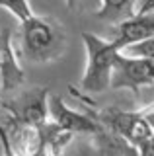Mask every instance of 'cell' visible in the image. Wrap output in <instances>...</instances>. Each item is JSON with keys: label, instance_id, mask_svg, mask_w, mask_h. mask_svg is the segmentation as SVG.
Returning <instances> with one entry per match:
<instances>
[{"label": "cell", "instance_id": "6da1fadb", "mask_svg": "<svg viewBox=\"0 0 154 156\" xmlns=\"http://www.w3.org/2000/svg\"><path fill=\"white\" fill-rule=\"evenodd\" d=\"M22 26V53L30 61L35 62H51L57 61L66 45L65 27L49 16L31 14L27 20L20 22Z\"/></svg>", "mask_w": 154, "mask_h": 156}, {"label": "cell", "instance_id": "7a4b0ae2", "mask_svg": "<svg viewBox=\"0 0 154 156\" xmlns=\"http://www.w3.org/2000/svg\"><path fill=\"white\" fill-rule=\"evenodd\" d=\"M82 41L86 47V68L80 88L88 94H102L109 90L119 49L111 39H103L90 31H82Z\"/></svg>", "mask_w": 154, "mask_h": 156}, {"label": "cell", "instance_id": "3957f363", "mask_svg": "<svg viewBox=\"0 0 154 156\" xmlns=\"http://www.w3.org/2000/svg\"><path fill=\"white\" fill-rule=\"evenodd\" d=\"M109 90H131L137 98H141L142 90H154V61L129 57L119 51Z\"/></svg>", "mask_w": 154, "mask_h": 156}, {"label": "cell", "instance_id": "277c9868", "mask_svg": "<svg viewBox=\"0 0 154 156\" xmlns=\"http://www.w3.org/2000/svg\"><path fill=\"white\" fill-rule=\"evenodd\" d=\"M102 123L109 125L121 139H125L133 148L141 146L142 143L154 136V129L148 123L141 109L138 111H123L119 107H105L100 115Z\"/></svg>", "mask_w": 154, "mask_h": 156}, {"label": "cell", "instance_id": "5b68a950", "mask_svg": "<svg viewBox=\"0 0 154 156\" xmlns=\"http://www.w3.org/2000/svg\"><path fill=\"white\" fill-rule=\"evenodd\" d=\"M49 90L47 88H31V90L22 92L16 100L4 101L0 100V107L12 113L18 121L31 127H41L49 121Z\"/></svg>", "mask_w": 154, "mask_h": 156}, {"label": "cell", "instance_id": "8992f818", "mask_svg": "<svg viewBox=\"0 0 154 156\" xmlns=\"http://www.w3.org/2000/svg\"><path fill=\"white\" fill-rule=\"evenodd\" d=\"M47 107H49V119L55 125L62 127V129L70 131V133H86V135H96L102 131V125L98 123V119L90 117L88 113L76 111L65 104L61 96L49 94L47 100Z\"/></svg>", "mask_w": 154, "mask_h": 156}, {"label": "cell", "instance_id": "52a82bcc", "mask_svg": "<svg viewBox=\"0 0 154 156\" xmlns=\"http://www.w3.org/2000/svg\"><path fill=\"white\" fill-rule=\"evenodd\" d=\"M23 78H26V72L18 62L12 27H2L0 29V90H16L18 86H22Z\"/></svg>", "mask_w": 154, "mask_h": 156}, {"label": "cell", "instance_id": "ba28073f", "mask_svg": "<svg viewBox=\"0 0 154 156\" xmlns=\"http://www.w3.org/2000/svg\"><path fill=\"white\" fill-rule=\"evenodd\" d=\"M154 35V12L146 14H131V16L119 20L113 27L111 41L121 51L123 47H129L133 43H138L142 39Z\"/></svg>", "mask_w": 154, "mask_h": 156}, {"label": "cell", "instance_id": "9c48e42d", "mask_svg": "<svg viewBox=\"0 0 154 156\" xmlns=\"http://www.w3.org/2000/svg\"><path fill=\"white\" fill-rule=\"evenodd\" d=\"M133 14V0H100V8L96 10V16L100 20H123Z\"/></svg>", "mask_w": 154, "mask_h": 156}, {"label": "cell", "instance_id": "30bf717a", "mask_svg": "<svg viewBox=\"0 0 154 156\" xmlns=\"http://www.w3.org/2000/svg\"><path fill=\"white\" fill-rule=\"evenodd\" d=\"M0 8L8 10L18 22H23L33 14L30 6V0H0Z\"/></svg>", "mask_w": 154, "mask_h": 156}, {"label": "cell", "instance_id": "8fae6325", "mask_svg": "<svg viewBox=\"0 0 154 156\" xmlns=\"http://www.w3.org/2000/svg\"><path fill=\"white\" fill-rule=\"evenodd\" d=\"M121 53L123 55H129V57H142V58L154 61V35L148 37V39H142L138 43H133L129 47H123Z\"/></svg>", "mask_w": 154, "mask_h": 156}, {"label": "cell", "instance_id": "7c38bea8", "mask_svg": "<svg viewBox=\"0 0 154 156\" xmlns=\"http://www.w3.org/2000/svg\"><path fill=\"white\" fill-rule=\"evenodd\" d=\"M154 12V0H133V14Z\"/></svg>", "mask_w": 154, "mask_h": 156}, {"label": "cell", "instance_id": "4fadbf2b", "mask_svg": "<svg viewBox=\"0 0 154 156\" xmlns=\"http://www.w3.org/2000/svg\"><path fill=\"white\" fill-rule=\"evenodd\" d=\"M135 150H137L138 156H154V136L146 143H142L141 146H137Z\"/></svg>", "mask_w": 154, "mask_h": 156}, {"label": "cell", "instance_id": "5bb4252c", "mask_svg": "<svg viewBox=\"0 0 154 156\" xmlns=\"http://www.w3.org/2000/svg\"><path fill=\"white\" fill-rule=\"evenodd\" d=\"M141 111L144 113V117L148 119V123H150V125H152V129H154V104H152V105H148L146 109H141Z\"/></svg>", "mask_w": 154, "mask_h": 156}]
</instances>
